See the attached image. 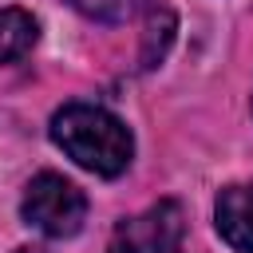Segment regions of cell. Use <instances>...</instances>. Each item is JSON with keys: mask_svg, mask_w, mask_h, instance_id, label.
Listing matches in <instances>:
<instances>
[{"mask_svg": "<svg viewBox=\"0 0 253 253\" xmlns=\"http://www.w3.org/2000/svg\"><path fill=\"white\" fill-rule=\"evenodd\" d=\"M249 107H253V103H249Z\"/></svg>", "mask_w": 253, "mask_h": 253, "instance_id": "cell-8", "label": "cell"}, {"mask_svg": "<svg viewBox=\"0 0 253 253\" xmlns=\"http://www.w3.org/2000/svg\"><path fill=\"white\" fill-rule=\"evenodd\" d=\"M40 28L32 20V12L24 8H0V63H12L20 55L32 51Z\"/></svg>", "mask_w": 253, "mask_h": 253, "instance_id": "cell-5", "label": "cell"}, {"mask_svg": "<svg viewBox=\"0 0 253 253\" xmlns=\"http://www.w3.org/2000/svg\"><path fill=\"white\" fill-rule=\"evenodd\" d=\"M71 8H79L83 16L91 20H103V24H126L134 20L150 0H67Z\"/></svg>", "mask_w": 253, "mask_h": 253, "instance_id": "cell-6", "label": "cell"}, {"mask_svg": "<svg viewBox=\"0 0 253 253\" xmlns=\"http://www.w3.org/2000/svg\"><path fill=\"white\" fill-rule=\"evenodd\" d=\"M186 217L178 202H158L115 225L107 253H182Z\"/></svg>", "mask_w": 253, "mask_h": 253, "instance_id": "cell-3", "label": "cell"}, {"mask_svg": "<svg viewBox=\"0 0 253 253\" xmlns=\"http://www.w3.org/2000/svg\"><path fill=\"white\" fill-rule=\"evenodd\" d=\"M20 213L43 237H75L83 229V221H87V198L63 174L43 170V174H36L28 182L24 202H20Z\"/></svg>", "mask_w": 253, "mask_h": 253, "instance_id": "cell-2", "label": "cell"}, {"mask_svg": "<svg viewBox=\"0 0 253 253\" xmlns=\"http://www.w3.org/2000/svg\"><path fill=\"white\" fill-rule=\"evenodd\" d=\"M16 253H43V249H16Z\"/></svg>", "mask_w": 253, "mask_h": 253, "instance_id": "cell-7", "label": "cell"}, {"mask_svg": "<svg viewBox=\"0 0 253 253\" xmlns=\"http://www.w3.org/2000/svg\"><path fill=\"white\" fill-rule=\"evenodd\" d=\"M213 221H217V233L229 249L237 253H253V182L245 186H225L217 194V206H213Z\"/></svg>", "mask_w": 253, "mask_h": 253, "instance_id": "cell-4", "label": "cell"}, {"mask_svg": "<svg viewBox=\"0 0 253 253\" xmlns=\"http://www.w3.org/2000/svg\"><path fill=\"white\" fill-rule=\"evenodd\" d=\"M51 142L83 170L119 178L134 158V138L119 115L95 103H67L51 115Z\"/></svg>", "mask_w": 253, "mask_h": 253, "instance_id": "cell-1", "label": "cell"}]
</instances>
